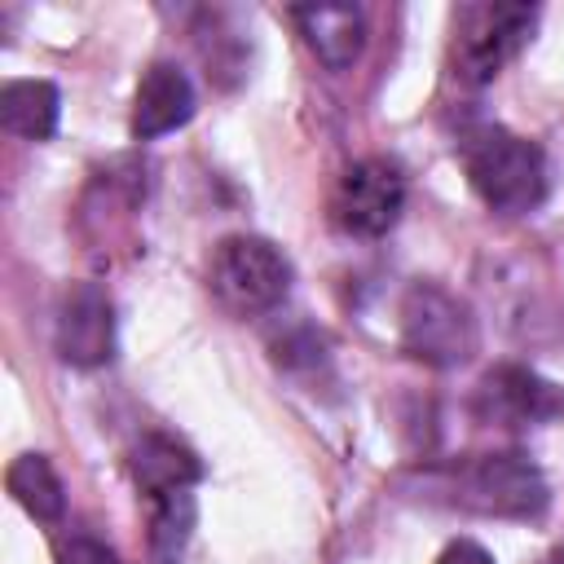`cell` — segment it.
Listing matches in <instances>:
<instances>
[{"instance_id":"obj_1","label":"cell","mask_w":564,"mask_h":564,"mask_svg":"<svg viewBox=\"0 0 564 564\" xmlns=\"http://www.w3.org/2000/svg\"><path fill=\"white\" fill-rule=\"evenodd\" d=\"M458 159L480 203L498 216H524L546 198V154L529 137H516L498 123H476L458 137Z\"/></svg>"},{"instance_id":"obj_2","label":"cell","mask_w":564,"mask_h":564,"mask_svg":"<svg viewBox=\"0 0 564 564\" xmlns=\"http://www.w3.org/2000/svg\"><path fill=\"white\" fill-rule=\"evenodd\" d=\"M427 485L449 507L480 511V516H502V520H538L551 502L546 476L538 471L533 458L524 454H476L458 458V467H441L427 476Z\"/></svg>"},{"instance_id":"obj_3","label":"cell","mask_w":564,"mask_h":564,"mask_svg":"<svg viewBox=\"0 0 564 564\" xmlns=\"http://www.w3.org/2000/svg\"><path fill=\"white\" fill-rule=\"evenodd\" d=\"M397 339L401 352L432 370L467 366L480 348V322L463 295H454L441 282H410L397 308Z\"/></svg>"},{"instance_id":"obj_4","label":"cell","mask_w":564,"mask_h":564,"mask_svg":"<svg viewBox=\"0 0 564 564\" xmlns=\"http://www.w3.org/2000/svg\"><path fill=\"white\" fill-rule=\"evenodd\" d=\"M533 22H538L533 4H463L454 18V44H449L454 79L467 88L494 84L498 70L533 35Z\"/></svg>"},{"instance_id":"obj_5","label":"cell","mask_w":564,"mask_h":564,"mask_svg":"<svg viewBox=\"0 0 564 564\" xmlns=\"http://www.w3.org/2000/svg\"><path fill=\"white\" fill-rule=\"evenodd\" d=\"M212 291L238 317L269 313L291 291V260L269 238L229 234L212 251Z\"/></svg>"},{"instance_id":"obj_6","label":"cell","mask_w":564,"mask_h":564,"mask_svg":"<svg viewBox=\"0 0 564 564\" xmlns=\"http://www.w3.org/2000/svg\"><path fill=\"white\" fill-rule=\"evenodd\" d=\"M405 212V176L388 159H357L330 189V220L352 238L388 234Z\"/></svg>"},{"instance_id":"obj_7","label":"cell","mask_w":564,"mask_h":564,"mask_svg":"<svg viewBox=\"0 0 564 564\" xmlns=\"http://www.w3.org/2000/svg\"><path fill=\"white\" fill-rule=\"evenodd\" d=\"M53 348L75 370H97L115 357V304L97 282L66 286L53 322Z\"/></svg>"},{"instance_id":"obj_8","label":"cell","mask_w":564,"mask_h":564,"mask_svg":"<svg viewBox=\"0 0 564 564\" xmlns=\"http://www.w3.org/2000/svg\"><path fill=\"white\" fill-rule=\"evenodd\" d=\"M476 414L498 427H538L564 414V392L529 366H494L476 388Z\"/></svg>"},{"instance_id":"obj_9","label":"cell","mask_w":564,"mask_h":564,"mask_svg":"<svg viewBox=\"0 0 564 564\" xmlns=\"http://www.w3.org/2000/svg\"><path fill=\"white\" fill-rule=\"evenodd\" d=\"M194 106H198V97H194L189 75L181 66H172V62H154L137 84L128 128H132L137 141H154L163 132L185 128L194 119Z\"/></svg>"},{"instance_id":"obj_10","label":"cell","mask_w":564,"mask_h":564,"mask_svg":"<svg viewBox=\"0 0 564 564\" xmlns=\"http://www.w3.org/2000/svg\"><path fill=\"white\" fill-rule=\"evenodd\" d=\"M291 18L326 70H348L366 48L361 4H300V9H291Z\"/></svg>"},{"instance_id":"obj_11","label":"cell","mask_w":564,"mask_h":564,"mask_svg":"<svg viewBox=\"0 0 564 564\" xmlns=\"http://www.w3.org/2000/svg\"><path fill=\"white\" fill-rule=\"evenodd\" d=\"M132 480L145 498H163V494H176V489H194L203 480V463L189 445L163 436V432H150L132 445Z\"/></svg>"},{"instance_id":"obj_12","label":"cell","mask_w":564,"mask_h":564,"mask_svg":"<svg viewBox=\"0 0 564 564\" xmlns=\"http://www.w3.org/2000/svg\"><path fill=\"white\" fill-rule=\"evenodd\" d=\"M62 119V97L48 79H13L0 93V123L22 141H48Z\"/></svg>"},{"instance_id":"obj_13","label":"cell","mask_w":564,"mask_h":564,"mask_svg":"<svg viewBox=\"0 0 564 564\" xmlns=\"http://www.w3.org/2000/svg\"><path fill=\"white\" fill-rule=\"evenodd\" d=\"M4 485L31 520L57 524L66 516V489H62V480H57V471L44 454H18L4 471Z\"/></svg>"},{"instance_id":"obj_14","label":"cell","mask_w":564,"mask_h":564,"mask_svg":"<svg viewBox=\"0 0 564 564\" xmlns=\"http://www.w3.org/2000/svg\"><path fill=\"white\" fill-rule=\"evenodd\" d=\"M194 520H198V502L189 489L150 498V551L159 564H181L185 546L194 538Z\"/></svg>"},{"instance_id":"obj_15","label":"cell","mask_w":564,"mask_h":564,"mask_svg":"<svg viewBox=\"0 0 564 564\" xmlns=\"http://www.w3.org/2000/svg\"><path fill=\"white\" fill-rule=\"evenodd\" d=\"M57 564H119V555L97 538H70V542H62Z\"/></svg>"},{"instance_id":"obj_16","label":"cell","mask_w":564,"mask_h":564,"mask_svg":"<svg viewBox=\"0 0 564 564\" xmlns=\"http://www.w3.org/2000/svg\"><path fill=\"white\" fill-rule=\"evenodd\" d=\"M436 564H494V555H489L480 542L458 538V542H449V546L436 555Z\"/></svg>"},{"instance_id":"obj_17","label":"cell","mask_w":564,"mask_h":564,"mask_svg":"<svg viewBox=\"0 0 564 564\" xmlns=\"http://www.w3.org/2000/svg\"><path fill=\"white\" fill-rule=\"evenodd\" d=\"M542 564H564V555H551V560H542Z\"/></svg>"}]
</instances>
